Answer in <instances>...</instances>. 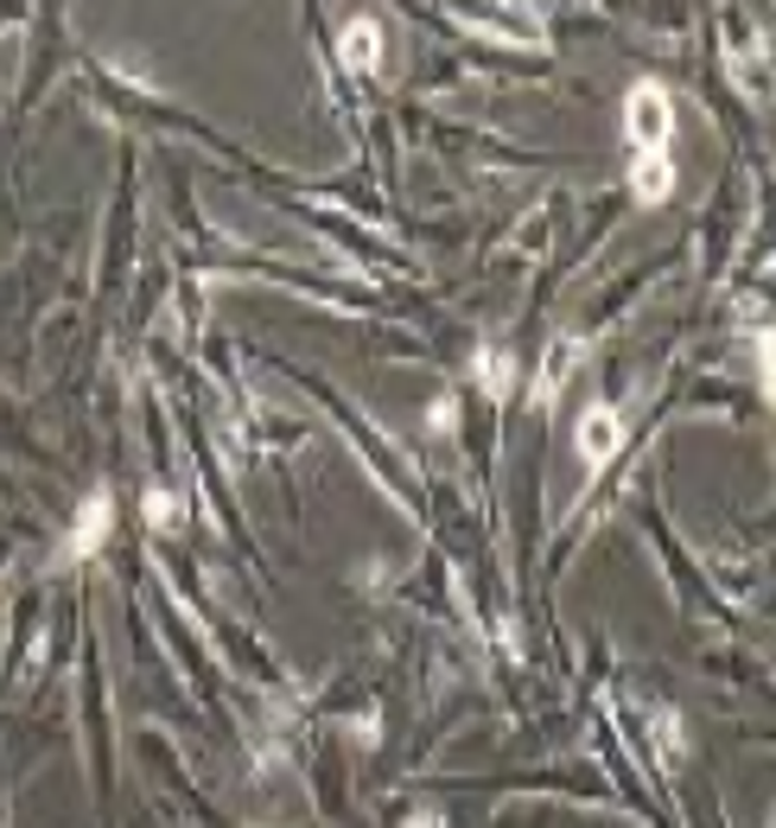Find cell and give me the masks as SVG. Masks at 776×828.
I'll list each match as a JSON object with an SVG mask.
<instances>
[{
    "label": "cell",
    "mask_w": 776,
    "mask_h": 828,
    "mask_svg": "<svg viewBox=\"0 0 776 828\" xmlns=\"http://www.w3.org/2000/svg\"><path fill=\"white\" fill-rule=\"evenodd\" d=\"M624 128H630V147L636 159H649V153H668V128H674V103H668L662 83H636L624 103Z\"/></svg>",
    "instance_id": "cell-1"
},
{
    "label": "cell",
    "mask_w": 776,
    "mask_h": 828,
    "mask_svg": "<svg viewBox=\"0 0 776 828\" xmlns=\"http://www.w3.org/2000/svg\"><path fill=\"white\" fill-rule=\"evenodd\" d=\"M618 447H624L618 409H586L580 414V465H586V472H605V465L618 459Z\"/></svg>",
    "instance_id": "cell-2"
},
{
    "label": "cell",
    "mask_w": 776,
    "mask_h": 828,
    "mask_svg": "<svg viewBox=\"0 0 776 828\" xmlns=\"http://www.w3.org/2000/svg\"><path fill=\"white\" fill-rule=\"evenodd\" d=\"M109 517H115V497L109 490H89L83 497V517H76V529L64 535V548H58V567L83 561V555H96L103 548V535H109Z\"/></svg>",
    "instance_id": "cell-3"
},
{
    "label": "cell",
    "mask_w": 776,
    "mask_h": 828,
    "mask_svg": "<svg viewBox=\"0 0 776 828\" xmlns=\"http://www.w3.org/2000/svg\"><path fill=\"white\" fill-rule=\"evenodd\" d=\"M337 58H344V71L370 76L375 64H382V26H375V20H350L344 38H337Z\"/></svg>",
    "instance_id": "cell-4"
},
{
    "label": "cell",
    "mask_w": 776,
    "mask_h": 828,
    "mask_svg": "<svg viewBox=\"0 0 776 828\" xmlns=\"http://www.w3.org/2000/svg\"><path fill=\"white\" fill-rule=\"evenodd\" d=\"M630 191H636V204H668V191H674V159H668V153L636 159V166H630Z\"/></svg>",
    "instance_id": "cell-5"
},
{
    "label": "cell",
    "mask_w": 776,
    "mask_h": 828,
    "mask_svg": "<svg viewBox=\"0 0 776 828\" xmlns=\"http://www.w3.org/2000/svg\"><path fill=\"white\" fill-rule=\"evenodd\" d=\"M573 357H580V344H573V339H560L554 351H548V370H541V395H554L560 382H566V364H573Z\"/></svg>",
    "instance_id": "cell-6"
},
{
    "label": "cell",
    "mask_w": 776,
    "mask_h": 828,
    "mask_svg": "<svg viewBox=\"0 0 776 828\" xmlns=\"http://www.w3.org/2000/svg\"><path fill=\"white\" fill-rule=\"evenodd\" d=\"M478 370L490 377L483 389H490V395H503V389H510V370H516V364H510L503 351H483V357H478Z\"/></svg>",
    "instance_id": "cell-7"
},
{
    "label": "cell",
    "mask_w": 776,
    "mask_h": 828,
    "mask_svg": "<svg viewBox=\"0 0 776 828\" xmlns=\"http://www.w3.org/2000/svg\"><path fill=\"white\" fill-rule=\"evenodd\" d=\"M172 517H179V504H172L166 490H147V523L159 529V523H172Z\"/></svg>",
    "instance_id": "cell-8"
}]
</instances>
